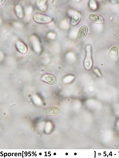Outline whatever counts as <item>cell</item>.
Here are the masks:
<instances>
[{
    "label": "cell",
    "instance_id": "1",
    "mask_svg": "<svg viewBox=\"0 0 119 158\" xmlns=\"http://www.w3.org/2000/svg\"><path fill=\"white\" fill-rule=\"evenodd\" d=\"M85 50V56L83 61V66L86 70H89L92 68L93 64L92 58V49L91 45H86Z\"/></svg>",
    "mask_w": 119,
    "mask_h": 158
},
{
    "label": "cell",
    "instance_id": "2",
    "mask_svg": "<svg viewBox=\"0 0 119 158\" xmlns=\"http://www.w3.org/2000/svg\"><path fill=\"white\" fill-rule=\"evenodd\" d=\"M33 18L36 22L40 24H45L51 22L52 19L48 15L39 13H36L33 15Z\"/></svg>",
    "mask_w": 119,
    "mask_h": 158
},
{
    "label": "cell",
    "instance_id": "3",
    "mask_svg": "<svg viewBox=\"0 0 119 158\" xmlns=\"http://www.w3.org/2000/svg\"><path fill=\"white\" fill-rule=\"evenodd\" d=\"M43 112L44 114L46 115L54 116L60 114V110L57 107H52L45 109L43 111Z\"/></svg>",
    "mask_w": 119,
    "mask_h": 158
},
{
    "label": "cell",
    "instance_id": "4",
    "mask_svg": "<svg viewBox=\"0 0 119 158\" xmlns=\"http://www.w3.org/2000/svg\"><path fill=\"white\" fill-rule=\"evenodd\" d=\"M88 30V26L84 25L78 30L77 35L76 38L78 40H80L84 38L87 35Z\"/></svg>",
    "mask_w": 119,
    "mask_h": 158
},
{
    "label": "cell",
    "instance_id": "5",
    "mask_svg": "<svg viewBox=\"0 0 119 158\" xmlns=\"http://www.w3.org/2000/svg\"><path fill=\"white\" fill-rule=\"evenodd\" d=\"M15 13L17 17L20 19H22L24 17L25 13L22 6L20 4L16 5L14 8Z\"/></svg>",
    "mask_w": 119,
    "mask_h": 158
},
{
    "label": "cell",
    "instance_id": "6",
    "mask_svg": "<svg viewBox=\"0 0 119 158\" xmlns=\"http://www.w3.org/2000/svg\"><path fill=\"white\" fill-rule=\"evenodd\" d=\"M81 18V12L78 11H75L72 14L71 19V24L73 26L77 25L80 21Z\"/></svg>",
    "mask_w": 119,
    "mask_h": 158
},
{
    "label": "cell",
    "instance_id": "7",
    "mask_svg": "<svg viewBox=\"0 0 119 158\" xmlns=\"http://www.w3.org/2000/svg\"><path fill=\"white\" fill-rule=\"evenodd\" d=\"M89 19L91 22L97 24H102L104 22V19L101 15L96 14H89Z\"/></svg>",
    "mask_w": 119,
    "mask_h": 158
},
{
    "label": "cell",
    "instance_id": "8",
    "mask_svg": "<svg viewBox=\"0 0 119 158\" xmlns=\"http://www.w3.org/2000/svg\"><path fill=\"white\" fill-rule=\"evenodd\" d=\"M44 82L50 84H54L56 83L57 79L55 76L51 74H46L44 75L42 78Z\"/></svg>",
    "mask_w": 119,
    "mask_h": 158
},
{
    "label": "cell",
    "instance_id": "9",
    "mask_svg": "<svg viewBox=\"0 0 119 158\" xmlns=\"http://www.w3.org/2000/svg\"><path fill=\"white\" fill-rule=\"evenodd\" d=\"M16 46L17 49L20 53H25L27 52V46L22 42L19 40L17 41L16 43Z\"/></svg>",
    "mask_w": 119,
    "mask_h": 158
},
{
    "label": "cell",
    "instance_id": "10",
    "mask_svg": "<svg viewBox=\"0 0 119 158\" xmlns=\"http://www.w3.org/2000/svg\"><path fill=\"white\" fill-rule=\"evenodd\" d=\"M119 49L118 47L113 46L110 49L108 52V57L110 60H114L117 57Z\"/></svg>",
    "mask_w": 119,
    "mask_h": 158
},
{
    "label": "cell",
    "instance_id": "11",
    "mask_svg": "<svg viewBox=\"0 0 119 158\" xmlns=\"http://www.w3.org/2000/svg\"><path fill=\"white\" fill-rule=\"evenodd\" d=\"M89 6L90 9L93 10H96L98 7L97 3L93 0H91L89 1Z\"/></svg>",
    "mask_w": 119,
    "mask_h": 158
},
{
    "label": "cell",
    "instance_id": "12",
    "mask_svg": "<svg viewBox=\"0 0 119 158\" xmlns=\"http://www.w3.org/2000/svg\"><path fill=\"white\" fill-rule=\"evenodd\" d=\"M47 0H36L35 2V5L38 7H41L45 4L47 2Z\"/></svg>",
    "mask_w": 119,
    "mask_h": 158
},
{
    "label": "cell",
    "instance_id": "13",
    "mask_svg": "<svg viewBox=\"0 0 119 158\" xmlns=\"http://www.w3.org/2000/svg\"><path fill=\"white\" fill-rule=\"evenodd\" d=\"M5 0H0V5H1L4 3Z\"/></svg>",
    "mask_w": 119,
    "mask_h": 158
},
{
    "label": "cell",
    "instance_id": "14",
    "mask_svg": "<svg viewBox=\"0 0 119 158\" xmlns=\"http://www.w3.org/2000/svg\"><path fill=\"white\" fill-rule=\"evenodd\" d=\"M8 155L9 156H10L11 155V154L10 153H8Z\"/></svg>",
    "mask_w": 119,
    "mask_h": 158
},
{
    "label": "cell",
    "instance_id": "15",
    "mask_svg": "<svg viewBox=\"0 0 119 158\" xmlns=\"http://www.w3.org/2000/svg\"><path fill=\"white\" fill-rule=\"evenodd\" d=\"M39 155H41V154H42V153H39Z\"/></svg>",
    "mask_w": 119,
    "mask_h": 158
},
{
    "label": "cell",
    "instance_id": "16",
    "mask_svg": "<svg viewBox=\"0 0 119 158\" xmlns=\"http://www.w3.org/2000/svg\"><path fill=\"white\" fill-rule=\"evenodd\" d=\"M65 154L66 155H68V153H66Z\"/></svg>",
    "mask_w": 119,
    "mask_h": 158
},
{
    "label": "cell",
    "instance_id": "17",
    "mask_svg": "<svg viewBox=\"0 0 119 158\" xmlns=\"http://www.w3.org/2000/svg\"><path fill=\"white\" fill-rule=\"evenodd\" d=\"M54 154L55 155L56 154V153H54Z\"/></svg>",
    "mask_w": 119,
    "mask_h": 158
},
{
    "label": "cell",
    "instance_id": "18",
    "mask_svg": "<svg viewBox=\"0 0 119 158\" xmlns=\"http://www.w3.org/2000/svg\"><path fill=\"white\" fill-rule=\"evenodd\" d=\"M74 155H76L77 154V153H74Z\"/></svg>",
    "mask_w": 119,
    "mask_h": 158
}]
</instances>
